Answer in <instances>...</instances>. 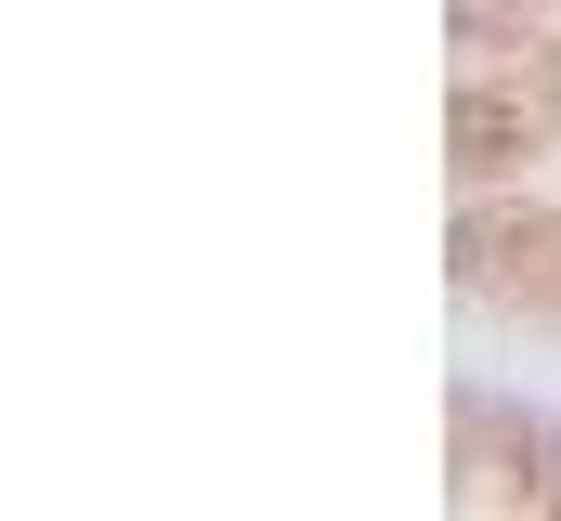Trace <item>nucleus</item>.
I'll list each match as a JSON object with an SVG mask.
<instances>
[{
    "label": "nucleus",
    "mask_w": 561,
    "mask_h": 521,
    "mask_svg": "<svg viewBox=\"0 0 561 521\" xmlns=\"http://www.w3.org/2000/svg\"><path fill=\"white\" fill-rule=\"evenodd\" d=\"M549 92H561V79H549Z\"/></svg>",
    "instance_id": "nucleus-1"
}]
</instances>
